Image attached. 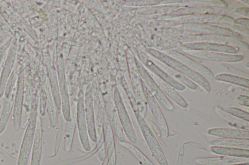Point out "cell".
Segmentation results:
<instances>
[{"mask_svg":"<svg viewBox=\"0 0 249 165\" xmlns=\"http://www.w3.org/2000/svg\"><path fill=\"white\" fill-rule=\"evenodd\" d=\"M235 25L243 26L247 28L249 27V18L240 17L234 19Z\"/></svg>","mask_w":249,"mask_h":165,"instance_id":"cell-37","label":"cell"},{"mask_svg":"<svg viewBox=\"0 0 249 165\" xmlns=\"http://www.w3.org/2000/svg\"><path fill=\"white\" fill-rule=\"evenodd\" d=\"M210 145L213 146L249 150V139L217 138L212 140Z\"/></svg>","mask_w":249,"mask_h":165,"instance_id":"cell-27","label":"cell"},{"mask_svg":"<svg viewBox=\"0 0 249 165\" xmlns=\"http://www.w3.org/2000/svg\"><path fill=\"white\" fill-rule=\"evenodd\" d=\"M97 154L99 160L103 162L106 158L107 152L105 144L97 149Z\"/></svg>","mask_w":249,"mask_h":165,"instance_id":"cell-38","label":"cell"},{"mask_svg":"<svg viewBox=\"0 0 249 165\" xmlns=\"http://www.w3.org/2000/svg\"><path fill=\"white\" fill-rule=\"evenodd\" d=\"M183 52L188 55L197 59L221 63L237 62L241 61L244 59V56L241 55L231 54L217 52L189 50Z\"/></svg>","mask_w":249,"mask_h":165,"instance_id":"cell-8","label":"cell"},{"mask_svg":"<svg viewBox=\"0 0 249 165\" xmlns=\"http://www.w3.org/2000/svg\"><path fill=\"white\" fill-rule=\"evenodd\" d=\"M245 67H246L247 69H249V62L248 61H247L245 64Z\"/></svg>","mask_w":249,"mask_h":165,"instance_id":"cell-42","label":"cell"},{"mask_svg":"<svg viewBox=\"0 0 249 165\" xmlns=\"http://www.w3.org/2000/svg\"><path fill=\"white\" fill-rule=\"evenodd\" d=\"M76 124L81 145L85 150L89 151L91 148L89 138L86 116L82 107H80L77 111Z\"/></svg>","mask_w":249,"mask_h":165,"instance_id":"cell-21","label":"cell"},{"mask_svg":"<svg viewBox=\"0 0 249 165\" xmlns=\"http://www.w3.org/2000/svg\"><path fill=\"white\" fill-rule=\"evenodd\" d=\"M148 52L155 59L176 70L196 85L200 86L206 91L208 92L211 91L212 87L210 83L207 78L199 73L160 51L149 49Z\"/></svg>","mask_w":249,"mask_h":165,"instance_id":"cell-1","label":"cell"},{"mask_svg":"<svg viewBox=\"0 0 249 165\" xmlns=\"http://www.w3.org/2000/svg\"><path fill=\"white\" fill-rule=\"evenodd\" d=\"M241 2H242L243 3L247 4V5H249V0H240Z\"/></svg>","mask_w":249,"mask_h":165,"instance_id":"cell-41","label":"cell"},{"mask_svg":"<svg viewBox=\"0 0 249 165\" xmlns=\"http://www.w3.org/2000/svg\"><path fill=\"white\" fill-rule=\"evenodd\" d=\"M179 28L198 34L223 36L241 40L242 39V35L230 29L211 24H182Z\"/></svg>","mask_w":249,"mask_h":165,"instance_id":"cell-6","label":"cell"},{"mask_svg":"<svg viewBox=\"0 0 249 165\" xmlns=\"http://www.w3.org/2000/svg\"><path fill=\"white\" fill-rule=\"evenodd\" d=\"M139 129L151 154L160 165H169L167 160L152 130L144 118L137 115Z\"/></svg>","mask_w":249,"mask_h":165,"instance_id":"cell-3","label":"cell"},{"mask_svg":"<svg viewBox=\"0 0 249 165\" xmlns=\"http://www.w3.org/2000/svg\"><path fill=\"white\" fill-rule=\"evenodd\" d=\"M155 82L166 96L173 100L178 105L182 108H186L188 104L184 99L170 85L161 79L152 74L150 75Z\"/></svg>","mask_w":249,"mask_h":165,"instance_id":"cell-22","label":"cell"},{"mask_svg":"<svg viewBox=\"0 0 249 165\" xmlns=\"http://www.w3.org/2000/svg\"><path fill=\"white\" fill-rule=\"evenodd\" d=\"M214 79L217 81L232 84L244 88H249L248 78L229 74H218L214 76Z\"/></svg>","mask_w":249,"mask_h":165,"instance_id":"cell-29","label":"cell"},{"mask_svg":"<svg viewBox=\"0 0 249 165\" xmlns=\"http://www.w3.org/2000/svg\"><path fill=\"white\" fill-rule=\"evenodd\" d=\"M122 147L128 150L139 161L142 165H155L144 154H143L134 145L125 140L119 141Z\"/></svg>","mask_w":249,"mask_h":165,"instance_id":"cell-31","label":"cell"},{"mask_svg":"<svg viewBox=\"0 0 249 165\" xmlns=\"http://www.w3.org/2000/svg\"><path fill=\"white\" fill-rule=\"evenodd\" d=\"M104 142L106 146L108 165H116V154L114 134L112 129L107 114L102 112Z\"/></svg>","mask_w":249,"mask_h":165,"instance_id":"cell-9","label":"cell"},{"mask_svg":"<svg viewBox=\"0 0 249 165\" xmlns=\"http://www.w3.org/2000/svg\"><path fill=\"white\" fill-rule=\"evenodd\" d=\"M207 134L222 138L249 139V131L239 129L215 127L208 129Z\"/></svg>","mask_w":249,"mask_h":165,"instance_id":"cell-19","label":"cell"},{"mask_svg":"<svg viewBox=\"0 0 249 165\" xmlns=\"http://www.w3.org/2000/svg\"><path fill=\"white\" fill-rule=\"evenodd\" d=\"M118 114L123 130L129 142L137 144L139 140L130 117L120 103L118 102Z\"/></svg>","mask_w":249,"mask_h":165,"instance_id":"cell-16","label":"cell"},{"mask_svg":"<svg viewBox=\"0 0 249 165\" xmlns=\"http://www.w3.org/2000/svg\"><path fill=\"white\" fill-rule=\"evenodd\" d=\"M219 64L220 66L223 67L224 69L232 74L239 75H241L242 74H245L244 72L241 71V70L237 69L235 68H234L232 66L229 65L228 64H227L226 63H220Z\"/></svg>","mask_w":249,"mask_h":165,"instance_id":"cell-36","label":"cell"},{"mask_svg":"<svg viewBox=\"0 0 249 165\" xmlns=\"http://www.w3.org/2000/svg\"><path fill=\"white\" fill-rule=\"evenodd\" d=\"M37 117V109L33 108L21 142L17 165H27L33 147Z\"/></svg>","mask_w":249,"mask_h":165,"instance_id":"cell-2","label":"cell"},{"mask_svg":"<svg viewBox=\"0 0 249 165\" xmlns=\"http://www.w3.org/2000/svg\"><path fill=\"white\" fill-rule=\"evenodd\" d=\"M234 12L237 15H239L249 18V8L247 7H238L236 8Z\"/></svg>","mask_w":249,"mask_h":165,"instance_id":"cell-39","label":"cell"},{"mask_svg":"<svg viewBox=\"0 0 249 165\" xmlns=\"http://www.w3.org/2000/svg\"><path fill=\"white\" fill-rule=\"evenodd\" d=\"M164 53L199 73L206 78L210 80L214 79V75L210 69L185 55L174 50L164 51Z\"/></svg>","mask_w":249,"mask_h":165,"instance_id":"cell-11","label":"cell"},{"mask_svg":"<svg viewBox=\"0 0 249 165\" xmlns=\"http://www.w3.org/2000/svg\"><path fill=\"white\" fill-rule=\"evenodd\" d=\"M228 165H249V163H240V164H234Z\"/></svg>","mask_w":249,"mask_h":165,"instance_id":"cell-40","label":"cell"},{"mask_svg":"<svg viewBox=\"0 0 249 165\" xmlns=\"http://www.w3.org/2000/svg\"><path fill=\"white\" fill-rule=\"evenodd\" d=\"M145 63L153 74L156 75L162 80L170 85L175 89L180 91L185 90L186 87L184 85L172 78L152 61L147 59H145Z\"/></svg>","mask_w":249,"mask_h":165,"instance_id":"cell-25","label":"cell"},{"mask_svg":"<svg viewBox=\"0 0 249 165\" xmlns=\"http://www.w3.org/2000/svg\"><path fill=\"white\" fill-rule=\"evenodd\" d=\"M24 90L23 85V101L21 115L20 129H25L29 121L31 113V86L27 81L25 82Z\"/></svg>","mask_w":249,"mask_h":165,"instance_id":"cell-23","label":"cell"},{"mask_svg":"<svg viewBox=\"0 0 249 165\" xmlns=\"http://www.w3.org/2000/svg\"><path fill=\"white\" fill-rule=\"evenodd\" d=\"M196 162L199 165H228L249 163V158L221 155L198 158L196 159Z\"/></svg>","mask_w":249,"mask_h":165,"instance_id":"cell-18","label":"cell"},{"mask_svg":"<svg viewBox=\"0 0 249 165\" xmlns=\"http://www.w3.org/2000/svg\"><path fill=\"white\" fill-rule=\"evenodd\" d=\"M215 9L208 7H181L172 12L165 13L159 17L162 19L178 18L182 16L204 14H213Z\"/></svg>","mask_w":249,"mask_h":165,"instance_id":"cell-17","label":"cell"},{"mask_svg":"<svg viewBox=\"0 0 249 165\" xmlns=\"http://www.w3.org/2000/svg\"><path fill=\"white\" fill-rule=\"evenodd\" d=\"M154 63L157 65L160 69L163 70L168 75L175 81L187 87L192 90H196L198 89V86L196 83L184 76L180 73L168 66L165 63L160 60L155 59L153 60Z\"/></svg>","mask_w":249,"mask_h":165,"instance_id":"cell-20","label":"cell"},{"mask_svg":"<svg viewBox=\"0 0 249 165\" xmlns=\"http://www.w3.org/2000/svg\"><path fill=\"white\" fill-rule=\"evenodd\" d=\"M224 110L234 117L249 121V113L248 112L233 106H228Z\"/></svg>","mask_w":249,"mask_h":165,"instance_id":"cell-32","label":"cell"},{"mask_svg":"<svg viewBox=\"0 0 249 165\" xmlns=\"http://www.w3.org/2000/svg\"><path fill=\"white\" fill-rule=\"evenodd\" d=\"M143 92L149 109L160 130V135L163 139L169 136V128L167 123L161 109L155 98L143 84Z\"/></svg>","mask_w":249,"mask_h":165,"instance_id":"cell-7","label":"cell"},{"mask_svg":"<svg viewBox=\"0 0 249 165\" xmlns=\"http://www.w3.org/2000/svg\"><path fill=\"white\" fill-rule=\"evenodd\" d=\"M175 21L181 24H223L233 26L234 19L231 17L216 14H204L188 15L177 18Z\"/></svg>","mask_w":249,"mask_h":165,"instance_id":"cell-5","label":"cell"},{"mask_svg":"<svg viewBox=\"0 0 249 165\" xmlns=\"http://www.w3.org/2000/svg\"><path fill=\"white\" fill-rule=\"evenodd\" d=\"M71 115V120L67 122L64 136V150L67 152H70L71 150L76 126V114L75 112H72Z\"/></svg>","mask_w":249,"mask_h":165,"instance_id":"cell-30","label":"cell"},{"mask_svg":"<svg viewBox=\"0 0 249 165\" xmlns=\"http://www.w3.org/2000/svg\"><path fill=\"white\" fill-rule=\"evenodd\" d=\"M227 90L229 91L239 94V95H244L249 96V89L239 86H229L227 87Z\"/></svg>","mask_w":249,"mask_h":165,"instance_id":"cell-33","label":"cell"},{"mask_svg":"<svg viewBox=\"0 0 249 165\" xmlns=\"http://www.w3.org/2000/svg\"><path fill=\"white\" fill-rule=\"evenodd\" d=\"M142 76L145 83V86L155 99L166 109L172 111L174 106L167 97L162 91L150 75L146 71H142Z\"/></svg>","mask_w":249,"mask_h":165,"instance_id":"cell-13","label":"cell"},{"mask_svg":"<svg viewBox=\"0 0 249 165\" xmlns=\"http://www.w3.org/2000/svg\"><path fill=\"white\" fill-rule=\"evenodd\" d=\"M23 79L20 77L18 82L12 118L13 127L16 131H18L20 129L23 101Z\"/></svg>","mask_w":249,"mask_h":165,"instance_id":"cell-14","label":"cell"},{"mask_svg":"<svg viewBox=\"0 0 249 165\" xmlns=\"http://www.w3.org/2000/svg\"><path fill=\"white\" fill-rule=\"evenodd\" d=\"M178 50L182 52L189 50L205 51L236 54L239 51V48L223 45L205 43H188L181 45L178 47Z\"/></svg>","mask_w":249,"mask_h":165,"instance_id":"cell-10","label":"cell"},{"mask_svg":"<svg viewBox=\"0 0 249 165\" xmlns=\"http://www.w3.org/2000/svg\"><path fill=\"white\" fill-rule=\"evenodd\" d=\"M231 30L232 31H233L241 35V34H243L245 36H247V37H249V28H246V27H244L243 26H241L234 25L231 27Z\"/></svg>","mask_w":249,"mask_h":165,"instance_id":"cell-35","label":"cell"},{"mask_svg":"<svg viewBox=\"0 0 249 165\" xmlns=\"http://www.w3.org/2000/svg\"><path fill=\"white\" fill-rule=\"evenodd\" d=\"M214 110L217 115L230 125L239 129L249 130V121L234 117L219 106H216Z\"/></svg>","mask_w":249,"mask_h":165,"instance_id":"cell-24","label":"cell"},{"mask_svg":"<svg viewBox=\"0 0 249 165\" xmlns=\"http://www.w3.org/2000/svg\"><path fill=\"white\" fill-rule=\"evenodd\" d=\"M14 89L6 97V100L0 116V135L6 128L12 111L13 110L14 96Z\"/></svg>","mask_w":249,"mask_h":165,"instance_id":"cell-26","label":"cell"},{"mask_svg":"<svg viewBox=\"0 0 249 165\" xmlns=\"http://www.w3.org/2000/svg\"><path fill=\"white\" fill-rule=\"evenodd\" d=\"M234 101L237 104L249 107V96L244 95H238L236 96L234 99Z\"/></svg>","mask_w":249,"mask_h":165,"instance_id":"cell-34","label":"cell"},{"mask_svg":"<svg viewBox=\"0 0 249 165\" xmlns=\"http://www.w3.org/2000/svg\"><path fill=\"white\" fill-rule=\"evenodd\" d=\"M210 150L214 153L223 156L249 158L248 149L212 146Z\"/></svg>","mask_w":249,"mask_h":165,"instance_id":"cell-28","label":"cell"},{"mask_svg":"<svg viewBox=\"0 0 249 165\" xmlns=\"http://www.w3.org/2000/svg\"><path fill=\"white\" fill-rule=\"evenodd\" d=\"M159 5H178L180 7H217L221 8H226L228 6L225 1L221 0H160Z\"/></svg>","mask_w":249,"mask_h":165,"instance_id":"cell-12","label":"cell"},{"mask_svg":"<svg viewBox=\"0 0 249 165\" xmlns=\"http://www.w3.org/2000/svg\"><path fill=\"white\" fill-rule=\"evenodd\" d=\"M180 41L184 43H205L218 45H223L241 48L245 50L249 49L248 44L241 40L232 38L198 34L186 35L181 38Z\"/></svg>","mask_w":249,"mask_h":165,"instance_id":"cell-4","label":"cell"},{"mask_svg":"<svg viewBox=\"0 0 249 165\" xmlns=\"http://www.w3.org/2000/svg\"><path fill=\"white\" fill-rule=\"evenodd\" d=\"M43 151V129L41 118L37 117L30 165H41Z\"/></svg>","mask_w":249,"mask_h":165,"instance_id":"cell-15","label":"cell"}]
</instances>
